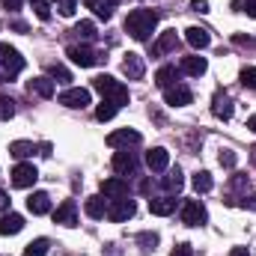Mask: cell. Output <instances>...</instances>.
I'll use <instances>...</instances> for the list:
<instances>
[{
  "instance_id": "1",
  "label": "cell",
  "mask_w": 256,
  "mask_h": 256,
  "mask_svg": "<svg viewBox=\"0 0 256 256\" xmlns=\"http://www.w3.org/2000/svg\"><path fill=\"white\" fill-rule=\"evenodd\" d=\"M155 27H158V12H152V9H134V12H128L126 33L131 39L146 42L149 33H155Z\"/></svg>"
},
{
  "instance_id": "2",
  "label": "cell",
  "mask_w": 256,
  "mask_h": 256,
  "mask_svg": "<svg viewBox=\"0 0 256 256\" xmlns=\"http://www.w3.org/2000/svg\"><path fill=\"white\" fill-rule=\"evenodd\" d=\"M21 68H24V57H21L12 45L0 42V84L15 80V78L21 74Z\"/></svg>"
},
{
  "instance_id": "3",
  "label": "cell",
  "mask_w": 256,
  "mask_h": 256,
  "mask_svg": "<svg viewBox=\"0 0 256 256\" xmlns=\"http://www.w3.org/2000/svg\"><path fill=\"white\" fill-rule=\"evenodd\" d=\"M92 90H98L102 98H114L120 108L128 104V86L126 84H120L116 78H110V74H98V78H92Z\"/></svg>"
},
{
  "instance_id": "4",
  "label": "cell",
  "mask_w": 256,
  "mask_h": 256,
  "mask_svg": "<svg viewBox=\"0 0 256 256\" xmlns=\"http://www.w3.org/2000/svg\"><path fill=\"white\" fill-rule=\"evenodd\" d=\"M134 212H137V206H134V200H128V196H116V200H110L108 202V220H114V224H122L128 218H134Z\"/></svg>"
},
{
  "instance_id": "5",
  "label": "cell",
  "mask_w": 256,
  "mask_h": 256,
  "mask_svg": "<svg viewBox=\"0 0 256 256\" xmlns=\"http://www.w3.org/2000/svg\"><path fill=\"white\" fill-rule=\"evenodd\" d=\"M66 54H68V60H72V63H74V66H80V68L98 66L102 60H104V57H102L98 51H92L90 45H72V48H68Z\"/></svg>"
},
{
  "instance_id": "6",
  "label": "cell",
  "mask_w": 256,
  "mask_h": 256,
  "mask_svg": "<svg viewBox=\"0 0 256 256\" xmlns=\"http://www.w3.org/2000/svg\"><path fill=\"white\" fill-rule=\"evenodd\" d=\"M206 220H208L206 206L200 200H185V206H182V224L185 226H202Z\"/></svg>"
},
{
  "instance_id": "7",
  "label": "cell",
  "mask_w": 256,
  "mask_h": 256,
  "mask_svg": "<svg viewBox=\"0 0 256 256\" xmlns=\"http://www.w3.org/2000/svg\"><path fill=\"white\" fill-rule=\"evenodd\" d=\"M164 102H167L170 108H185V104L194 102V96H191V90H188L185 84H173V86L164 90Z\"/></svg>"
},
{
  "instance_id": "8",
  "label": "cell",
  "mask_w": 256,
  "mask_h": 256,
  "mask_svg": "<svg viewBox=\"0 0 256 256\" xmlns=\"http://www.w3.org/2000/svg\"><path fill=\"white\" fill-rule=\"evenodd\" d=\"M60 104L63 108H86L90 104V90H84V86H72V90H66L60 92Z\"/></svg>"
},
{
  "instance_id": "9",
  "label": "cell",
  "mask_w": 256,
  "mask_h": 256,
  "mask_svg": "<svg viewBox=\"0 0 256 256\" xmlns=\"http://www.w3.org/2000/svg\"><path fill=\"white\" fill-rule=\"evenodd\" d=\"M36 179H39V170L33 164H18L12 170V185L15 188H30V185H36Z\"/></svg>"
},
{
  "instance_id": "10",
  "label": "cell",
  "mask_w": 256,
  "mask_h": 256,
  "mask_svg": "<svg viewBox=\"0 0 256 256\" xmlns=\"http://www.w3.org/2000/svg\"><path fill=\"white\" fill-rule=\"evenodd\" d=\"M212 114L218 116V120H232V98H230V92H224V90H218L214 92V98H212Z\"/></svg>"
},
{
  "instance_id": "11",
  "label": "cell",
  "mask_w": 256,
  "mask_h": 256,
  "mask_svg": "<svg viewBox=\"0 0 256 256\" xmlns=\"http://www.w3.org/2000/svg\"><path fill=\"white\" fill-rule=\"evenodd\" d=\"M114 170H116L120 176H134V173H137V155L128 152V149L116 152V155H114Z\"/></svg>"
},
{
  "instance_id": "12",
  "label": "cell",
  "mask_w": 256,
  "mask_h": 256,
  "mask_svg": "<svg viewBox=\"0 0 256 256\" xmlns=\"http://www.w3.org/2000/svg\"><path fill=\"white\" fill-rule=\"evenodd\" d=\"M143 137H140V131H134V128H120V131H114V134H108V143L110 146H137Z\"/></svg>"
},
{
  "instance_id": "13",
  "label": "cell",
  "mask_w": 256,
  "mask_h": 256,
  "mask_svg": "<svg viewBox=\"0 0 256 256\" xmlns=\"http://www.w3.org/2000/svg\"><path fill=\"white\" fill-rule=\"evenodd\" d=\"M167 164H170V152H167V149L155 146V149H149V152H146V167H149L152 173L167 170Z\"/></svg>"
},
{
  "instance_id": "14",
  "label": "cell",
  "mask_w": 256,
  "mask_h": 256,
  "mask_svg": "<svg viewBox=\"0 0 256 256\" xmlns=\"http://www.w3.org/2000/svg\"><path fill=\"white\" fill-rule=\"evenodd\" d=\"M54 224H63V226H74L78 224V206H74V200H66L63 206L54 212Z\"/></svg>"
},
{
  "instance_id": "15",
  "label": "cell",
  "mask_w": 256,
  "mask_h": 256,
  "mask_svg": "<svg viewBox=\"0 0 256 256\" xmlns=\"http://www.w3.org/2000/svg\"><path fill=\"white\" fill-rule=\"evenodd\" d=\"M122 72H126L128 80H140V78H143V72H146L143 57H140V54H126V60H122Z\"/></svg>"
},
{
  "instance_id": "16",
  "label": "cell",
  "mask_w": 256,
  "mask_h": 256,
  "mask_svg": "<svg viewBox=\"0 0 256 256\" xmlns=\"http://www.w3.org/2000/svg\"><path fill=\"white\" fill-rule=\"evenodd\" d=\"M24 230V218L9 212V214H0V236H18Z\"/></svg>"
},
{
  "instance_id": "17",
  "label": "cell",
  "mask_w": 256,
  "mask_h": 256,
  "mask_svg": "<svg viewBox=\"0 0 256 256\" xmlns=\"http://www.w3.org/2000/svg\"><path fill=\"white\" fill-rule=\"evenodd\" d=\"M176 45H179L176 30H164V33H161V39L152 45V54H155V57H161V54H167V51H176Z\"/></svg>"
},
{
  "instance_id": "18",
  "label": "cell",
  "mask_w": 256,
  "mask_h": 256,
  "mask_svg": "<svg viewBox=\"0 0 256 256\" xmlns=\"http://www.w3.org/2000/svg\"><path fill=\"white\" fill-rule=\"evenodd\" d=\"M149 212L158 214V218H167V214L176 212V200L173 196H152L149 200Z\"/></svg>"
},
{
  "instance_id": "19",
  "label": "cell",
  "mask_w": 256,
  "mask_h": 256,
  "mask_svg": "<svg viewBox=\"0 0 256 256\" xmlns=\"http://www.w3.org/2000/svg\"><path fill=\"white\" fill-rule=\"evenodd\" d=\"M185 42L196 48V51H202V48H208V42H212V36H208V30H202V27H188L185 30Z\"/></svg>"
},
{
  "instance_id": "20",
  "label": "cell",
  "mask_w": 256,
  "mask_h": 256,
  "mask_svg": "<svg viewBox=\"0 0 256 256\" xmlns=\"http://www.w3.org/2000/svg\"><path fill=\"white\" fill-rule=\"evenodd\" d=\"M27 208L33 212V214H48L51 212V196L45 191H36L27 196Z\"/></svg>"
},
{
  "instance_id": "21",
  "label": "cell",
  "mask_w": 256,
  "mask_h": 256,
  "mask_svg": "<svg viewBox=\"0 0 256 256\" xmlns=\"http://www.w3.org/2000/svg\"><path fill=\"white\" fill-rule=\"evenodd\" d=\"M27 90H30L33 96H39V98H51V96H54V80H51V78H33V80L27 84Z\"/></svg>"
},
{
  "instance_id": "22",
  "label": "cell",
  "mask_w": 256,
  "mask_h": 256,
  "mask_svg": "<svg viewBox=\"0 0 256 256\" xmlns=\"http://www.w3.org/2000/svg\"><path fill=\"white\" fill-rule=\"evenodd\" d=\"M102 194L104 196H114V200L116 196H128V182L126 179H104L102 182Z\"/></svg>"
},
{
  "instance_id": "23",
  "label": "cell",
  "mask_w": 256,
  "mask_h": 256,
  "mask_svg": "<svg viewBox=\"0 0 256 256\" xmlns=\"http://www.w3.org/2000/svg\"><path fill=\"white\" fill-rule=\"evenodd\" d=\"M206 68H208L206 57H185V60H182V72H185V74H191V78L206 74Z\"/></svg>"
},
{
  "instance_id": "24",
  "label": "cell",
  "mask_w": 256,
  "mask_h": 256,
  "mask_svg": "<svg viewBox=\"0 0 256 256\" xmlns=\"http://www.w3.org/2000/svg\"><path fill=\"white\" fill-rule=\"evenodd\" d=\"M176 78H179V72H176V66H161V68H158V74H155V84H158L161 90H167V86H173V84H179Z\"/></svg>"
},
{
  "instance_id": "25",
  "label": "cell",
  "mask_w": 256,
  "mask_h": 256,
  "mask_svg": "<svg viewBox=\"0 0 256 256\" xmlns=\"http://www.w3.org/2000/svg\"><path fill=\"white\" fill-rule=\"evenodd\" d=\"M116 110H120V104H116L114 98H102L98 108H96V120H98V122H108V120L116 116Z\"/></svg>"
},
{
  "instance_id": "26",
  "label": "cell",
  "mask_w": 256,
  "mask_h": 256,
  "mask_svg": "<svg viewBox=\"0 0 256 256\" xmlns=\"http://www.w3.org/2000/svg\"><path fill=\"white\" fill-rule=\"evenodd\" d=\"M212 188H214L212 173H208V170H196V173H194V191L196 194H208Z\"/></svg>"
},
{
  "instance_id": "27",
  "label": "cell",
  "mask_w": 256,
  "mask_h": 256,
  "mask_svg": "<svg viewBox=\"0 0 256 256\" xmlns=\"http://www.w3.org/2000/svg\"><path fill=\"white\" fill-rule=\"evenodd\" d=\"M84 208H86V214H90V218H96V220L108 214V202H104V196H90Z\"/></svg>"
},
{
  "instance_id": "28",
  "label": "cell",
  "mask_w": 256,
  "mask_h": 256,
  "mask_svg": "<svg viewBox=\"0 0 256 256\" xmlns=\"http://www.w3.org/2000/svg\"><path fill=\"white\" fill-rule=\"evenodd\" d=\"M72 33H74L78 39H84V42H92V39H96V24H92V21H78V24L72 27Z\"/></svg>"
},
{
  "instance_id": "29",
  "label": "cell",
  "mask_w": 256,
  "mask_h": 256,
  "mask_svg": "<svg viewBox=\"0 0 256 256\" xmlns=\"http://www.w3.org/2000/svg\"><path fill=\"white\" fill-rule=\"evenodd\" d=\"M137 248H140L143 254H152V250L158 248V232H152V230L140 232V236H137Z\"/></svg>"
},
{
  "instance_id": "30",
  "label": "cell",
  "mask_w": 256,
  "mask_h": 256,
  "mask_svg": "<svg viewBox=\"0 0 256 256\" xmlns=\"http://www.w3.org/2000/svg\"><path fill=\"white\" fill-rule=\"evenodd\" d=\"M9 152H12L15 158H30V155L36 152V146H33V143H27V140H15V143L9 146Z\"/></svg>"
},
{
  "instance_id": "31",
  "label": "cell",
  "mask_w": 256,
  "mask_h": 256,
  "mask_svg": "<svg viewBox=\"0 0 256 256\" xmlns=\"http://www.w3.org/2000/svg\"><path fill=\"white\" fill-rule=\"evenodd\" d=\"M86 6H90V9H92V12H96L98 18H104V21H108V18L114 15V6H110L108 0H86Z\"/></svg>"
},
{
  "instance_id": "32",
  "label": "cell",
  "mask_w": 256,
  "mask_h": 256,
  "mask_svg": "<svg viewBox=\"0 0 256 256\" xmlns=\"http://www.w3.org/2000/svg\"><path fill=\"white\" fill-rule=\"evenodd\" d=\"M182 185H185V179H182V170H179V167H176V170H170V173H167V179H164V188H167V191H182Z\"/></svg>"
},
{
  "instance_id": "33",
  "label": "cell",
  "mask_w": 256,
  "mask_h": 256,
  "mask_svg": "<svg viewBox=\"0 0 256 256\" xmlns=\"http://www.w3.org/2000/svg\"><path fill=\"white\" fill-rule=\"evenodd\" d=\"M48 254V238H36L24 248V256H45Z\"/></svg>"
},
{
  "instance_id": "34",
  "label": "cell",
  "mask_w": 256,
  "mask_h": 256,
  "mask_svg": "<svg viewBox=\"0 0 256 256\" xmlns=\"http://www.w3.org/2000/svg\"><path fill=\"white\" fill-rule=\"evenodd\" d=\"M30 6H33V12H36L39 21H48V18H51V6H48V0H30Z\"/></svg>"
},
{
  "instance_id": "35",
  "label": "cell",
  "mask_w": 256,
  "mask_h": 256,
  "mask_svg": "<svg viewBox=\"0 0 256 256\" xmlns=\"http://www.w3.org/2000/svg\"><path fill=\"white\" fill-rule=\"evenodd\" d=\"M15 116V102L9 96H0V120H12Z\"/></svg>"
},
{
  "instance_id": "36",
  "label": "cell",
  "mask_w": 256,
  "mask_h": 256,
  "mask_svg": "<svg viewBox=\"0 0 256 256\" xmlns=\"http://www.w3.org/2000/svg\"><path fill=\"white\" fill-rule=\"evenodd\" d=\"M54 6H57V12H60V15L72 18V15H74V9H78V0H54Z\"/></svg>"
},
{
  "instance_id": "37",
  "label": "cell",
  "mask_w": 256,
  "mask_h": 256,
  "mask_svg": "<svg viewBox=\"0 0 256 256\" xmlns=\"http://www.w3.org/2000/svg\"><path fill=\"white\" fill-rule=\"evenodd\" d=\"M242 84H244L248 90H256V68L254 66H244V68H242Z\"/></svg>"
},
{
  "instance_id": "38",
  "label": "cell",
  "mask_w": 256,
  "mask_h": 256,
  "mask_svg": "<svg viewBox=\"0 0 256 256\" xmlns=\"http://www.w3.org/2000/svg\"><path fill=\"white\" fill-rule=\"evenodd\" d=\"M218 161H220V167H236V152L232 149H220V155H218Z\"/></svg>"
},
{
  "instance_id": "39",
  "label": "cell",
  "mask_w": 256,
  "mask_h": 256,
  "mask_svg": "<svg viewBox=\"0 0 256 256\" xmlns=\"http://www.w3.org/2000/svg\"><path fill=\"white\" fill-rule=\"evenodd\" d=\"M48 74H51V78H60V84H66V80H72V74L66 72L63 66H48Z\"/></svg>"
},
{
  "instance_id": "40",
  "label": "cell",
  "mask_w": 256,
  "mask_h": 256,
  "mask_svg": "<svg viewBox=\"0 0 256 256\" xmlns=\"http://www.w3.org/2000/svg\"><path fill=\"white\" fill-rule=\"evenodd\" d=\"M170 256H194V248L182 242V244H176V248H173V254H170Z\"/></svg>"
},
{
  "instance_id": "41",
  "label": "cell",
  "mask_w": 256,
  "mask_h": 256,
  "mask_svg": "<svg viewBox=\"0 0 256 256\" xmlns=\"http://www.w3.org/2000/svg\"><path fill=\"white\" fill-rule=\"evenodd\" d=\"M244 185H248V176H232V182H230V188H232V191H242Z\"/></svg>"
},
{
  "instance_id": "42",
  "label": "cell",
  "mask_w": 256,
  "mask_h": 256,
  "mask_svg": "<svg viewBox=\"0 0 256 256\" xmlns=\"http://www.w3.org/2000/svg\"><path fill=\"white\" fill-rule=\"evenodd\" d=\"M191 9L194 12H208V3L206 0H191Z\"/></svg>"
},
{
  "instance_id": "43",
  "label": "cell",
  "mask_w": 256,
  "mask_h": 256,
  "mask_svg": "<svg viewBox=\"0 0 256 256\" xmlns=\"http://www.w3.org/2000/svg\"><path fill=\"white\" fill-rule=\"evenodd\" d=\"M238 6H244V12L256 18V0H244V3H238Z\"/></svg>"
},
{
  "instance_id": "44",
  "label": "cell",
  "mask_w": 256,
  "mask_h": 256,
  "mask_svg": "<svg viewBox=\"0 0 256 256\" xmlns=\"http://www.w3.org/2000/svg\"><path fill=\"white\" fill-rule=\"evenodd\" d=\"M6 208H9V194L0 191V214H6Z\"/></svg>"
},
{
  "instance_id": "45",
  "label": "cell",
  "mask_w": 256,
  "mask_h": 256,
  "mask_svg": "<svg viewBox=\"0 0 256 256\" xmlns=\"http://www.w3.org/2000/svg\"><path fill=\"white\" fill-rule=\"evenodd\" d=\"M3 6H6V9H12V12H15V9H21V0H3Z\"/></svg>"
},
{
  "instance_id": "46",
  "label": "cell",
  "mask_w": 256,
  "mask_h": 256,
  "mask_svg": "<svg viewBox=\"0 0 256 256\" xmlns=\"http://www.w3.org/2000/svg\"><path fill=\"white\" fill-rule=\"evenodd\" d=\"M244 208H256V194L254 196H244Z\"/></svg>"
},
{
  "instance_id": "47",
  "label": "cell",
  "mask_w": 256,
  "mask_h": 256,
  "mask_svg": "<svg viewBox=\"0 0 256 256\" xmlns=\"http://www.w3.org/2000/svg\"><path fill=\"white\" fill-rule=\"evenodd\" d=\"M104 256H120V248H116V244H108V254Z\"/></svg>"
},
{
  "instance_id": "48",
  "label": "cell",
  "mask_w": 256,
  "mask_h": 256,
  "mask_svg": "<svg viewBox=\"0 0 256 256\" xmlns=\"http://www.w3.org/2000/svg\"><path fill=\"white\" fill-rule=\"evenodd\" d=\"M232 256H250V254H248V248H236V250H232Z\"/></svg>"
},
{
  "instance_id": "49",
  "label": "cell",
  "mask_w": 256,
  "mask_h": 256,
  "mask_svg": "<svg viewBox=\"0 0 256 256\" xmlns=\"http://www.w3.org/2000/svg\"><path fill=\"white\" fill-rule=\"evenodd\" d=\"M248 128H250V131H254V134H256V114H254V116H250V120H248Z\"/></svg>"
},
{
  "instance_id": "50",
  "label": "cell",
  "mask_w": 256,
  "mask_h": 256,
  "mask_svg": "<svg viewBox=\"0 0 256 256\" xmlns=\"http://www.w3.org/2000/svg\"><path fill=\"white\" fill-rule=\"evenodd\" d=\"M108 3H110V6H114V3H120V0H108Z\"/></svg>"
}]
</instances>
